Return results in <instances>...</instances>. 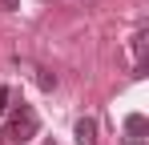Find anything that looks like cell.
<instances>
[{
	"label": "cell",
	"mask_w": 149,
	"mask_h": 145,
	"mask_svg": "<svg viewBox=\"0 0 149 145\" xmlns=\"http://www.w3.org/2000/svg\"><path fill=\"white\" fill-rule=\"evenodd\" d=\"M145 40H149V28H137V36H133V56H137V77L145 72Z\"/></svg>",
	"instance_id": "obj_4"
},
{
	"label": "cell",
	"mask_w": 149,
	"mask_h": 145,
	"mask_svg": "<svg viewBox=\"0 0 149 145\" xmlns=\"http://www.w3.org/2000/svg\"><path fill=\"white\" fill-rule=\"evenodd\" d=\"M36 125H40V121H36V109L20 101V105L12 109V117H8V129H4L0 137H8L12 145H24V141H32V137H36Z\"/></svg>",
	"instance_id": "obj_1"
},
{
	"label": "cell",
	"mask_w": 149,
	"mask_h": 145,
	"mask_svg": "<svg viewBox=\"0 0 149 145\" xmlns=\"http://www.w3.org/2000/svg\"><path fill=\"white\" fill-rule=\"evenodd\" d=\"M149 125H145V117L141 113H129L125 117V145H149Z\"/></svg>",
	"instance_id": "obj_2"
},
{
	"label": "cell",
	"mask_w": 149,
	"mask_h": 145,
	"mask_svg": "<svg viewBox=\"0 0 149 145\" xmlns=\"http://www.w3.org/2000/svg\"><path fill=\"white\" fill-rule=\"evenodd\" d=\"M77 145H97V121L93 117L77 121Z\"/></svg>",
	"instance_id": "obj_3"
},
{
	"label": "cell",
	"mask_w": 149,
	"mask_h": 145,
	"mask_svg": "<svg viewBox=\"0 0 149 145\" xmlns=\"http://www.w3.org/2000/svg\"><path fill=\"white\" fill-rule=\"evenodd\" d=\"M8 101H12V93H8V85H0V113H8Z\"/></svg>",
	"instance_id": "obj_6"
},
{
	"label": "cell",
	"mask_w": 149,
	"mask_h": 145,
	"mask_svg": "<svg viewBox=\"0 0 149 145\" xmlns=\"http://www.w3.org/2000/svg\"><path fill=\"white\" fill-rule=\"evenodd\" d=\"M36 85H40V89H56V77H52L49 69H40V77H36Z\"/></svg>",
	"instance_id": "obj_5"
},
{
	"label": "cell",
	"mask_w": 149,
	"mask_h": 145,
	"mask_svg": "<svg viewBox=\"0 0 149 145\" xmlns=\"http://www.w3.org/2000/svg\"><path fill=\"white\" fill-rule=\"evenodd\" d=\"M45 145H56V141H45Z\"/></svg>",
	"instance_id": "obj_7"
}]
</instances>
